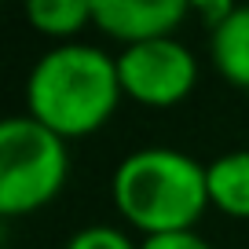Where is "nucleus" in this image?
<instances>
[{"label": "nucleus", "instance_id": "f257e3e1", "mask_svg": "<svg viewBox=\"0 0 249 249\" xmlns=\"http://www.w3.org/2000/svg\"><path fill=\"white\" fill-rule=\"evenodd\" d=\"M121 99L117 55L85 40L52 44L26 77V114L66 143L99 132Z\"/></svg>", "mask_w": 249, "mask_h": 249}, {"label": "nucleus", "instance_id": "f03ea898", "mask_svg": "<svg viewBox=\"0 0 249 249\" xmlns=\"http://www.w3.org/2000/svg\"><path fill=\"white\" fill-rule=\"evenodd\" d=\"M110 198L121 220L143 238L195 231L209 209L205 165L176 147H140L117 161Z\"/></svg>", "mask_w": 249, "mask_h": 249}, {"label": "nucleus", "instance_id": "7ed1b4c3", "mask_svg": "<svg viewBox=\"0 0 249 249\" xmlns=\"http://www.w3.org/2000/svg\"><path fill=\"white\" fill-rule=\"evenodd\" d=\"M70 176V147L62 136L15 114L0 121V216H30L62 195Z\"/></svg>", "mask_w": 249, "mask_h": 249}, {"label": "nucleus", "instance_id": "20e7f679", "mask_svg": "<svg viewBox=\"0 0 249 249\" xmlns=\"http://www.w3.org/2000/svg\"><path fill=\"white\" fill-rule=\"evenodd\" d=\"M117 77L124 99L140 107H176L198 85V59L179 37H161L117 52Z\"/></svg>", "mask_w": 249, "mask_h": 249}, {"label": "nucleus", "instance_id": "39448f33", "mask_svg": "<svg viewBox=\"0 0 249 249\" xmlns=\"http://www.w3.org/2000/svg\"><path fill=\"white\" fill-rule=\"evenodd\" d=\"M187 18V0H92V26L121 48L176 37Z\"/></svg>", "mask_w": 249, "mask_h": 249}, {"label": "nucleus", "instance_id": "423d86ee", "mask_svg": "<svg viewBox=\"0 0 249 249\" xmlns=\"http://www.w3.org/2000/svg\"><path fill=\"white\" fill-rule=\"evenodd\" d=\"M209 209L231 220H249V150H227L205 165Z\"/></svg>", "mask_w": 249, "mask_h": 249}, {"label": "nucleus", "instance_id": "0eeeda50", "mask_svg": "<svg viewBox=\"0 0 249 249\" xmlns=\"http://www.w3.org/2000/svg\"><path fill=\"white\" fill-rule=\"evenodd\" d=\"M209 59L227 85L249 92V8H231V15L209 30Z\"/></svg>", "mask_w": 249, "mask_h": 249}, {"label": "nucleus", "instance_id": "6e6552de", "mask_svg": "<svg viewBox=\"0 0 249 249\" xmlns=\"http://www.w3.org/2000/svg\"><path fill=\"white\" fill-rule=\"evenodd\" d=\"M26 18L55 44H70L85 26H92V0H30Z\"/></svg>", "mask_w": 249, "mask_h": 249}, {"label": "nucleus", "instance_id": "1a4fd4ad", "mask_svg": "<svg viewBox=\"0 0 249 249\" xmlns=\"http://www.w3.org/2000/svg\"><path fill=\"white\" fill-rule=\"evenodd\" d=\"M66 249H140V242H132L114 224H88L70 234Z\"/></svg>", "mask_w": 249, "mask_h": 249}, {"label": "nucleus", "instance_id": "9d476101", "mask_svg": "<svg viewBox=\"0 0 249 249\" xmlns=\"http://www.w3.org/2000/svg\"><path fill=\"white\" fill-rule=\"evenodd\" d=\"M140 249H213L198 231H172V234H150L140 242Z\"/></svg>", "mask_w": 249, "mask_h": 249}]
</instances>
